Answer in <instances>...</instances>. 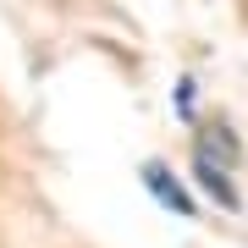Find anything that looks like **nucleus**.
Segmentation results:
<instances>
[{
  "instance_id": "obj_1",
  "label": "nucleus",
  "mask_w": 248,
  "mask_h": 248,
  "mask_svg": "<svg viewBox=\"0 0 248 248\" xmlns=\"http://www.w3.org/2000/svg\"><path fill=\"white\" fill-rule=\"evenodd\" d=\"M237 133L226 122H204L193 138V177L204 182V193L226 210H237V187H232V166H237Z\"/></svg>"
},
{
  "instance_id": "obj_2",
  "label": "nucleus",
  "mask_w": 248,
  "mask_h": 248,
  "mask_svg": "<svg viewBox=\"0 0 248 248\" xmlns=\"http://www.w3.org/2000/svg\"><path fill=\"white\" fill-rule=\"evenodd\" d=\"M143 187H155L160 193V204H166V210H177V215H187L193 210V199H187V187L171 177L166 166H143Z\"/></svg>"
}]
</instances>
